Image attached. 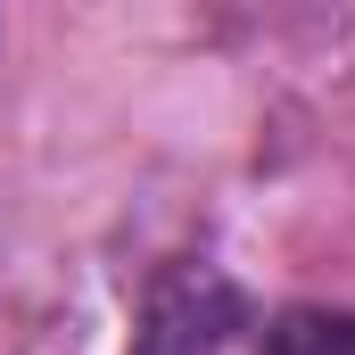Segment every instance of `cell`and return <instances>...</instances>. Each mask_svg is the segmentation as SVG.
Masks as SVG:
<instances>
[{"instance_id":"cell-1","label":"cell","mask_w":355,"mask_h":355,"mask_svg":"<svg viewBox=\"0 0 355 355\" xmlns=\"http://www.w3.org/2000/svg\"><path fill=\"white\" fill-rule=\"evenodd\" d=\"M257 339H265L257 297H248L232 272L182 257V265H166L149 281L132 355H257Z\"/></svg>"},{"instance_id":"cell-2","label":"cell","mask_w":355,"mask_h":355,"mask_svg":"<svg viewBox=\"0 0 355 355\" xmlns=\"http://www.w3.org/2000/svg\"><path fill=\"white\" fill-rule=\"evenodd\" d=\"M257 355H355V314L347 306H281Z\"/></svg>"}]
</instances>
